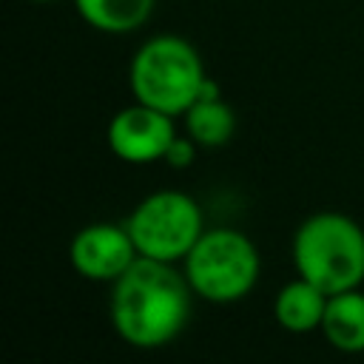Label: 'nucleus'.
Wrapping results in <instances>:
<instances>
[{
    "mask_svg": "<svg viewBox=\"0 0 364 364\" xmlns=\"http://www.w3.org/2000/svg\"><path fill=\"white\" fill-rule=\"evenodd\" d=\"M293 264L327 296L355 290L364 282V228L336 210L304 219L293 236Z\"/></svg>",
    "mask_w": 364,
    "mask_h": 364,
    "instance_id": "2",
    "label": "nucleus"
},
{
    "mask_svg": "<svg viewBox=\"0 0 364 364\" xmlns=\"http://www.w3.org/2000/svg\"><path fill=\"white\" fill-rule=\"evenodd\" d=\"M191 284L171 262L136 256L114 282L111 321L134 347L154 350L173 341L191 313Z\"/></svg>",
    "mask_w": 364,
    "mask_h": 364,
    "instance_id": "1",
    "label": "nucleus"
},
{
    "mask_svg": "<svg viewBox=\"0 0 364 364\" xmlns=\"http://www.w3.org/2000/svg\"><path fill=\"white\" fill-rule=\"evenodd\" d=\"M185 131L199 148H219L225 145L236 131L233 108L222 100H196L185 114Z\"/></svg>",
    "mask_w": 364,
    "mask_h": 364,
    "instance_id": "11",
    "label": "nucleus"
},
{
    "mask_svg": "<svg viewBox=\"0 0 364 364\" xmlns=\"http://www.w3.org/2000/svg\"><path fill=\"white\" fill-rule=\"evenodd\" d=\"M321 333L341 353H364V293L358 287L327 299Z\"/></svg>",
    "mask_w": 364,
    "mask_h": 364,
    "instance_id": "9",
    "label": "nucleus"
},
{
    "mask_svg": "<svg viewBox=\"0 0 364 364\" xmlns=\"http://www.w3.org/2000/svg\"><path fill=\"white\" fill-rule=\"evenodd\" d=\"M105 136L114 156L131 165H148V162L165 159L176 136V128L171 114L151 108L145 102H134L111 117Z\"/></svg>",
    "mask_w": 364,
    "mask_h": 364,
    "instance_id": "6",
    "label": "nucleus"
},
{
    "mask_svg": "<svg viewBox=\"0 0 364 364\" xmlns=\"http://www.w3.org/2000/svg\"><path fill=\"white\" fill-rule=\"evenodd\" d=\"M327 293L321 287H316L313 282H307L304 276L287 282L273 301V316L276 321L290 330V333H310V330H321L324 321V310H327Z\"/></svg>",
    "mask_w": 364,
    "mask_h": 364,
    "instance_id": "8",
    "label": "nucleus"
},
{
    "mask_svg": "<svg viewBox=\"0 0 364 364\" xmlns=\"http://www.w3.org/2000/svg\"><path fill=\"white\" fill-rule=\"evenodd\" d=\"M156 0H74L82 23L102 34H128L148 23Z\"/></svg>",
    "mask_w": 364,
    "mask_h": 364,
    "instance_id": "10",
    "label": "nucleus"
},
{
    "mask_svg": "<svg viewBox=\"0 0 364 364\" xmlns=\"http://www.w3.org/2000/svg\"><path fill=\"white\" fill-rule=\"evenodd\" d=\"M139 256L128 225L111 222H91L74 233L68 259L82 279L91 282H117Z\"/></svg>",
    "mask_w": 364,
    "mask_h": 364,
    "instance_id": "7",
    "label": "nucleus"
},
{
    "mask_svg": "<svg viewBox=\"0 0 364 364\" xmlns=\"http://www.w3.org/2000/svg\"><path fill=\"white\" fill-rule=\"evenodd\" d=\"M205 77L199 51L179 34H156L145 40L128 65L134 100L171 117L185 114L196 102Z\"/></svg>",
    "mask_w": 364,
    "mask_h": 364,
    "instance_id": "3",
    "label": "nucleus"
},
{
    "mask_svg": "<svg viewBox=\"0 0 364 364\" xmlns=\"http://www.w3.org/2000/svg\"><path fill=\"white\" fill-rule=\"evenodd\" d=\"M196 142L185 134V136H173V142H171V148H168V154H165V162L171 165V168H188L193 159H196Z\"/></svg>",
    "mask_w": 364,
    "mask_h": 364,
    "instance_id": "12",
    "label": "nucleus"
},
{
    "mask_svg": "<svg viewBox=\"0 0 364 364\" xmlns=\"http://www.w3.org/2000/svg\"><path fill=\"white\" fill-rule=\"evenodd\" d=\"M125 225L139 256L171 264L182 262L205 233L196 199L182 191H156L145 196Z\"/></svg>",
    "mask_w": 364,
    "mask_h": 364,
    "instance_id": "5",
    "label": "nucleus"
},
{
    "mask_svg": "<svg viewBox=\"0 0 364 364\" xmlns=\"http://www.w3.org/2000/svg\"><path fill=\"white\" fill-rule=\"evenodd\" d=\"M31 3H54V0H31Z\"/></svg>",
    "mask_w": 364,
    "mask_h": 364,
    "instance_id": "13",
    "label": "nucleus"
},
{
    "mask_svg": "<svg viewBox=\"0 0 364 364\" xmlns=\"http://www.w3.org/2000/svg\"><path fill=\"white\" fill-rule=\"evenodd\" d=\"M259 267L256 245L233 228L205 230L182 259V273L191 290L213 304L245 299L259 279Z\"/></svg>",
    "mask_w": 364,
    "mask_h": 364,
    "instance_id": "4",
    "label": "nucleus"
}]
</instances>
